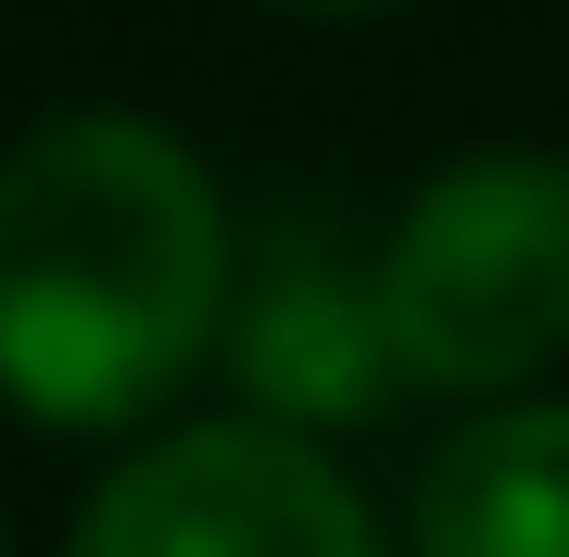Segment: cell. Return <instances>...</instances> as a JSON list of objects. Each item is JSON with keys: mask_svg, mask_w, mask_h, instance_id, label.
Instances as JSON below:
<instances>
[{"mask_svg": "<svg viewBox=\"0 0 569 557\" xmlns=\"http://www.w3.org/2000/svg\"><path fill=\"white\" fill-rule=\"evenodd\" d=\"M380 330L392 368L456 406H507L569 355V152L493 140L418 178L380 228Z\"/></svg>", "mask_w": 569, "mask_h": 557, "instance_id": "cell-2", "label": "cell"}, {"mask_svg": "<svg viewBox=\"0 0 569 557\" xmlns=\"http://www.w3.org/2000/svg\"><path fill=\"white\" fill-rule=\"evenodd\" d=\"M241 228L164 115L77 102L0 152V406L63 444H140L228 355Z\"/></svg>", "mask_w": 569, "mask_h": 557, "instance_id": "cell-1", "label": "cell"}, {"mask_svg": "<svg viewBox=\"0 0 569 557\" xmlns=\"http://www.w3.org/2000/svg\"><path fill=\"white\" fill-rule=\"evenodd\" d=\"M63 557H406L367 481L279 418H164L89 481Z\"/></svg>", "mask_w": 569, "mask_h": 557, "instance_id": "cell-3", "label": "cell"}, {"mask_svg": "<svg viewBox=\"0 0 569 557\" xmlns=\"http://www.w3.org/2000/svg\"><path fill=\"white\" fill-rule=\"evenodd\" d=\"M279 13H406V0H279Z\"/></svg>", "mask_w": 569, "mask_h": 557, "instance_id": "cell-6", "label": "cell"}, {"mask_svg": "<svg viewBox=\"0 0 569 557\" xmlns=\"http://www.w3.org/2000/svg\"><path fill=\"white\" fill-rule=\"evenodd\" d=\"M0 557H13V519H0Z\"/></svg>", "mask_w": 569, "mask_h": 557, "instance_id": "cell-7", "label": "cell"}, {"mask_svg": "<svg viewBox=\"0 0 569 557\" xmlns=\"http://www.w3.org/2000/svg\"><path fill=\"white\" fill-rule=\"evenodd\" d=\"M406 557H569V392L468 406L406 481Z\"/></svg>", "mask_w": 569, "mask_h": 557, "instance_id": "cell-5", "label": "cell"}, {"mask_svg": "<svg viewBox=\"0 0 569 557\" xmlns=\"http://www.w3.org/2000/svg\"><path fill=\"white\" fill-rule=\"evenodd\" d=\"M228 368H241V418H279V431H367L392 406V330H380V253L329 241V228L279 216L266 253L241 267V305H228Z\"/></svg>", "mask_w": 569, "mask_h": 557, "instance_id": "cell-4", "label": "cell"}]
</instances>
